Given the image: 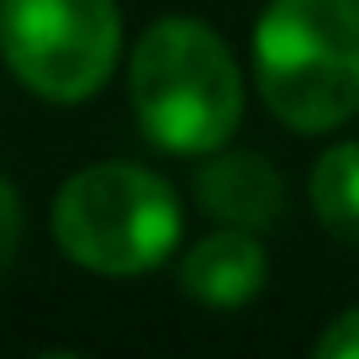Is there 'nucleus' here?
Segmentation results:
<instances>
[{"mask_svg": "<svg viewBox=\"0 0 359 359\" xmlns=\"http://www.w3.org/2000/svg\"><path fill=\"white\" fill-rule=\"evenodd\" d=\"M127 95L143 137L180 158L227 148V137L243 122L238 58L196 16H164L137 37Z\"/></svg>", "mask_w": 359, "mask_h": 359, "instance_id": "1", "label": "nucleus"}, {"mask_svg": "<svg viewBox=\"0 0 359 359\" xmlns=\"http://www.w3.org/2000/svg\"><path fill=\"white\" fill-rule=\"evenodd\" d=\"M254 85L291 133L359 111V0H269L254 27Z\"/></svg>", "mask_w": 359, "mask_h": 359, "instance_id": "2", "label": "nucleus"}, {"mask_svg": "<svg viewBox=\"0 0 359 359\" xmlns=\"http://www.w3.org/2000/svg\"><path fill=\"white\" fill-rule=\"evenodd\" d=\"M53 238L79 269L137 280L180 243V201L143 164L106 158L69 175L53 196Z\"/></svg>", "mask_w": 359, "mask_h": 359, "instance_id": "3", "label": "nucleus"}, {"mask_svg": "<svg viewBox=\"0 0 359 359\" xmlns=\"http://www.w3.org/2000/svg\"><path fill=\"white\" fill-rule=\"evenodd\" d=\"M0 53L43 101H90L122 53V11L116 0H0Z\"/></svg>", "mask_w": 359, "mask_h": 359, "instance_id": "4", "label": "nucleus"}, {"mask_svg": "<svg viewBox=\"0 0 359 359\" xmlns=\"http://www.w3.org/2000/svg\"><path fill=\"white\" fill-rule=\"evenodd\" d=\"M196 201L222 227L264 233L285 212V180L275 175L264 154H222L217 148V154H206L201 175H196Z\"/></svg>", "mask_w": 359, "mask_h": 359, "instance_id": "5", "label": "nucleus"}, {"mask_svg": "<svg viewBox=\"0 0 359 359\" xmlns=\"http://www.w3.org/2000/svg\"><path fill=\"white\" fill-rule=\"evenodd\" d=\"M269 254L248 227H222V233L191 243L180 259V291L201 306H243L264 291Z\"/></svg>", "mask_w": 359, "mask_h": 359, "instance_id": "6", "label": "nucleus"}, {"mask_svg": "<svg viewBox=\"0 0 359 359\" xmlns=\"http://www.w3.org/2000/svg\"><path fill=\"white\" fill-rule=\"evenodd\" d=\"M312 212L338 243L359 248V143H338L312 164Z\"/></svg>", "mask_w": 359, "mask_h": 359, "instance_id": "7", "label": "nucleus"}, {"mask_svg": "<svg viewBox=\"0 0 359 359\" xmlns=\"http://www.w3.org/2000/svg\"><path fill=\"white\" fill-rule=\"evenodd\" d=\"M317 359H359V306H348L344 317H333V323L323 327Z\"/></svg>", "mask_w": 359, "mask_h": 359, "instance_id": "8", "label": "nucleus"}, {"mask_svg": "<svg viewBox=\"0 0 359 359\" xmlns=\"http://www.w3.org/2000/svg\"><path fill=\"white\" fill-rule=\"evenodd\" d=\"M16 243H22V201H16L11 180H0V269L11 264Z\"/></svg>", "mask_w": 359, "mask_h": 359, "instance_id": "9", "label": "nucleus"}]
</instances>
